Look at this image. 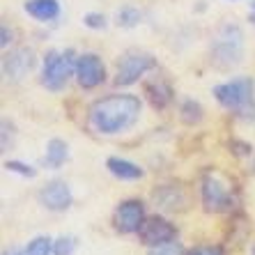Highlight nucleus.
<instances>
[{
	"mask_svg": "<svg viewBox=\"0 0 255 255\" xmlns=\"http://www.w3.org/2000/svg\"><path fill=\"white\" fill-rule=\"evenodd\" d=\"M140 115V101L133 95H111L95 101L90 106V127L99 133L113 136L120 131H127L138 122Z\"/></svg>",
	"mask_w": 255,
	"mask_h": 255,
	"instance_id": "1",
	"label": "nucleus"
},
{
	"mask_svg": "<svg viewBox=\"0 0 255 255\" xmlns=\"http://www.w3.org/2000/svg\"><path fill=\"white\" fill-rule=\"evenodd\" d=\"M214 97H216L221 106L237 111L242 118H253L255 106H253V81L251 78H235L230 83L216 85Z\"/></svg>",
	"mask_w": 255,
	"mask_h": 255,
	"instance_id": "2",
	"label": "nucleus"
},
{
	"mask_svg": "<svg viewBox=\"0 0 255 255\" xmlns=\"http://www.w3.org/2000/svg\"><path fill=\"white\" fill-rule=\"evenodd\" d=\"M76 69V62H74V53L71 51H51L44 58V69H42V85H46L48 90H58L65 88V83L69 81L71 71Z\"/></svg>",
	"mask_w": 255,
	"mask_h": 255,
	"instance_id": "3",
	"label": "nucleus"
},
{
	"mask_svg": "<svg viewBox=\"0 0 255 255\" xmlns=\"http://www.w3.org/2000/svg\"><path fill=\"white\" fill-rule=\"evenodd\" d=\"M242 58V32L235 25H226L214 42V62L221 67L237 65Z\"/></svg>",
	"mask_w": 255,
	"mask_h": 255,
	"instance_id": "4",
	"label": "nucleus"
},
{
	"mask_svg": "<svg viewBox=\"0 0 255 255\" xmlns=\"http://www.w3.org/2000/svg\"><path fill=\"white\" fill-rule=\"evenodd\" d=\"M156 60L147 53H129L120 60L118 65V74H115V85H131L136 83L138 78L145 74V71L154 69Z\"/></svg>",
	"mask_w": 255,
	"mask_h": 255,
	"instance_id": "5",
	"label": "nucleus"
},
{
	"mask_svg": "<svg viewBox=\"0 0 255 255\" xmlns=\"http://www.w3.org/2000/svg\"><path fill=\"white\" fill-rule=\"evenodd\" d=\"M202 202H205L207 212H226V209L232 207L235 196H232L230 186L223 184L219 177L207 175L205 182H202Z\"/></svg>",
	"mask_w": 255,
	"mask_h": 255,
	"instance_id": "6",
	"label": "nucleus"
},
{
	"mask_svg": "<svg viewBox=\"0 0 255 255\" xmlns=\"http://www.w3.org/2000/svg\"><path fill=\"white\" fill-rule=\"evenodd\" d=\"M138 235H140V242L145 244V246L154 249V246H163V244H168V242H175L177 230H175V226H172L170 221L163 219V216H149V219L142 221Z\"/></svg>",
	"mask_w": 255,
	"mask_h": 255,
	"instance_id": "7",
	"label": "nucleus"
},
{
	"mask_svg": "<svg viewBox=\"0 0 255 255\" xmlns=\"http://www.w3.org/2000/svg\"><path fill=\"white\" fill-rule=\"evenodd\" d=\"M145 221V207H142L140 200H127L122 202L118 209H115L113 223L115 230L122 232V235H131V232H138Z\"/></svg>",
	"mask_w": 255,
	"mask_h": 255,
	"instance_id": "8",
	"label": "nucleus"
},
{
	"mask_svg": "<svg viewBox=\"0 0 255 255\" xmlns=\"http://www.w3.org/2000/svg\"><path fill=\"white\" fill-rule=\"evenodd\" d=\"M76 78H78V83L88 90H92V88L104 83V78H106V67H104L99 55H95V53L81 55V58L76 60Z\"/></svg>",
	"mask_w": 255,
	"mask_h": 255,
	"instance_id": "9",
	"label": "nucleus"
},
{
	"mask_svg": "<svg viewBox=\"0 0 255 255\" xmlns=\"http://www.w3.org/2000/svg\"><path fill=\"white\" fill-rule=\"evenodd\" d=\"M39 202L51 212H65L71 205V191L65 182H48L42 191H39Z\"/></svg>",
	"mask_w": 255,
	"mask_h": 255,
	"instance_id": "10",
	"label": "nucleus"
},
{
	"mask_svg": "<svg viewBox=\"0 0 255 255\" xmlns=\"http://www.w3.org/2000/svg\"><path fill=\"white\" fill-rule=\"evenodd\" d=\"M35 65V55L30 48H16L9 55H5L2 60V69H5V76L12 78V81H21V78L28 74Z\"/></svg>",
	"mask_w": 255,
	"mask_h": 255,
	"instance_id": "11",
	"label": "nucleus"
},
{
	"mask_svg": "<svg viewBox=\"0 0 255 255\" xmlns=\"http://www.w3.org/2000/svg\"><path fill=\"white\" fill-rule=\"evenodd\" d=\"M106 168L118 179H140L142 177V168H138L136 163H131L127 159H120V156H111L106 161Z\"/></svg>",
	"mask_w": 255,
	"mask_h": 255,
	"instance_id": "12",
	"label": "nucleus"
},
{
	"mask_svg": "<svg viewBox=\"0 0 255 255\" xmlns=\"http://www.w3.org/2000/svg\"><path fill=\"white\" fill-rule=\"evenodd\" d=\"M25 12L30 16L39 18V21H51L60 14V5L58 0H28L25 2Z\"/></svg>",
	"mask_w": 255,
	"mask_h": 255,
	"instance_id": "13",
	"label": "nucleus"
},
{
	"mask_svg": "<svg viewBox=\"0 0 255 255\" xmlns=\"http://www.w3.org/2000/svg\"><path fill=\"white\" fill-rule=\"evenodd\" d=\"M147 97H149V101H152V106L154 108H166L172 99V90L166 81L156 78V81L147 83Z\"/></svg>",
	"mask_w": 255,
	"mask_h": 255,
	"instance_id": "14",
	"label": "nucleus"
},
{
	"mask_svg": "<svg viewBox=\"0 0 255 255\" xmlns=\"http://www.w3.org/2000/svg\"><path fill=\"white\" fill-rule=\"evenodd\" d=\"M67 161V142L53 138L46 145V156H44V166L46 168H60Z\"/></svg>",
	"mask_w": 255,
	"mask_h": 255,
	"instance_id": "15",
	"label": "nucleus"
},
{
	"mask_svg": "<svg viewBox=\"0 0 255 255\" xmlns=\"http://www.w3.org/2000/svg\"><path fill=\"white\" fill-rule=\"evenodd\" d=\"M51 253H53V242L48 237H35L25 249V255H51Z\"/></svg>",
	"mask_w": 255,
	"mask_h": 255,
	"instance_id": "16",
	"label": "nucleus"
},
{
	"mask_svg": "<svg viewBox=\"0 0 255 255\" xmlns=\"http://www.w3.org/2000/svg\"><path fill=\"white\" fill-rule=\"evenodd\" d=\"M182 120H184L186 125H196V122H200L202 120V108L200 104H196V101H184V106H182Z\"/></svg>",
	"mask_w": 255,
	"mask_h": 255,
	"instance_id": "17",
	"label": "nucleus"
},
{
	"mask_svg": "<svg viewBox=\"0 0 255 255\" xmlns=\"http://www.w3.org/2000/svg\"><path fill=\"white\" fill-rule=\"evenodd\" d=\"M138 21H140V12L133 7H125L122 12H118V23L125 28H133V25H138Z\"/></svg>",
	"mask_w": 255,
	"mask_h": 255,
	"instance_id": "18",
	"label": "nucleus"
},
{
	"mask_svg": "<svg viewBox=\"0 0 255 255\" xmlns=\"http://www.w3.org/2000/svg\"><path fill=\"white\" fill-rule=\"evenodd\" d=\"M76 251V239L74 237H60L53 242V255H71Z\"/></svg>",
	"mask_w": 255,
	"mask_h": 255,
	"instance_id": "19",
	"label": "nucleus"
},
{
	"mask_svg": "<svg viewBox=\"0 0 255 255\" xmlns=\"http://www.w3.org/2000/svg\"><path fill=\"white\" fill-rule=\"evenodd\" d=\"M149 255H184V246L179 242H168L163 246H154Z\"/></svg>",
	"mask_w": 255,
	"mask_h": 255,
	"instance_id": "20",
	"label": "nucleus"
},
{
	"mask_svg": "<svg viewBox=\"0 0 255 255\" xmlns=\"http://www.w3.org/2000/svg\"><path fill=\"white\" fill-rule=\"evenodd\" d=\"M5 168L12 172H18V175H23V177H35L37 172L35 168L25 166V163H21V161H5Z\"/></svg>",
	"mask_w": 255,
	"mask_h": 255,
	"instance_id": "21",
	"label": "nucleus"
},
{
	"mask_svg": "<svg viewBox=\"0 0 255 255\" xmlns=\"http://www.w3.org/2000/svg\"><path fill=\"white\" fill-rule=\"evenodd\" d=\"M83 23L88 25V28H106V18H104V14H85Z\"/></svg>",
	"mask_w": 255,
	"mask_h": 255,
	"instance_id": "22",
	"label": "nucleus"
},
{
	"mask_svg": "<svg viewBox=\"0 0 255 255\" xmlns=\"http://www.w3.org/2000/svg\"><path fill=\"white\" fill-rule=\"evenodd\" d=\"M189 255H223L221 246H196V249H191Z\"/></svg>",
	"mask_w": 255,
	"mask_h": 255,
	"instance_id": "23",
	"label": "nucleus"
},
{
	"mask_svg": "<svg viewBox=\"0 0 255 255\" xmlns=\"http://www.w3.org/2000/svg\"><path fill=\"white\" fill-rule=\"evenodd\" d=\"M9 42H12V32H7V25H2V39H0V44L7 46Z\"/></svg>",
	"mask_w": 255,
	"mask_h": 255,
	"instance_id": "24",
	"label": "nucleus"
},
{
	"mask_svg": "<svg viewBox=\"0 0 255 255\" xmlns=\"http://www.w3.org/2000/svg\"><path fill=\"white\" fill-rule=\"evenodd\" d=\"M251 255H255V244H253V251H251Z\"/></svg>",
	"mask_w": 255,
	"mask_h": 255,
	"instance_id": "25",
	"label": "nucleus"
},
{
	"mask_svg": "<svg viewBox=\"0 0 255 255\" xmlns=\"http://www.w3.org/2000/svg\"><path fill=\"white\" fill-rule=\"evenodd\" d=\"M14 255H25V253H14Z\"/></svg>",
	"mask_w": 255,
	"mask_h": 255,
	"instance_id": "26",
	"label": "nucleus"
},
{
	"mask_svg": "<svg viewBox=\"0 0 255 255\" xmlns=\"http://www.w3.org/2000/svg\"><path fill=\"white\" fill-rule=\"evenodd\" d=\"M253 5H255V0H253Z\"/></svg>",
	"mask_w": 255,
	"mask_h": 255,
	"instance_id": "27",
	"label": "nucleus"
}]
</instances>
